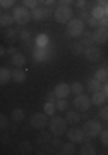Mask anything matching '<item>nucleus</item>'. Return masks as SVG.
Returning a JSON list of instances; mask_svg holds the SVG:
<instances>
[{
  "label": "nucleus",
  "instance_id": "4468645a",
  "mask_svg": "<svg viewBox=\"0 0 108 155\" xmlns=\"http://www.w3.org/2000/svg\"><path fill=\"white\" fill-rule=\"evenodd\" d=\"M65 119H67L69 124H77V122L82 119V116H81L79 110H67L65 112Z\"/></svg>",
  "mask_w": 108,
  "mask_h": 155
},
{
  "label": "nucleus",
  "instance_id": "a878e982",
  "mask_svg": "<svg viewBox=\"0 0 108 155\" xmlns=\"http://www.w3.org/2000/svg\"><path fill=\"white\" fill-rule=\"evenodd\" d=\"M87 90L89 91H98V90H101V81H98L96 78H91V79H87Z\"/></svg>",
  "mask_w": 108,
  "mask_h": 155
},
{
  "label": "nucleus",
  "instance_id": "39448f33",
  "mask_svg": "<svg viewBox=\"0 0 108 155\" xmlns=\"http://www.w3.org/2000/svg\"><path fill=\"white\" fill-rule=\"evenodd\" d=\"M82 129H84V134H86V138H94V136H100L101 133V124L94 119H87L86 124H82Z\"/></svg>",
  "mask_w": 108,
  "mask_h": 155
},
{
  "label": "nucleus",
  "instance_id": "72a5a7b5",
  "mask_svg": "<svg viewBox=\"0 0 108 155\" xmlns=\"http://www.w3.org/2000/svg\"><path fill=\"white\" fill-rule=\"evenodd\" d=\"M40 0H22V5L27 7V9H34V7H38Z\"/></svg>",
  "mask_w": 108,
  "mask_h": 155
},
{
  "label": "nucleus",
  "instance_id": "ea45409f",
  "mask_svg": "<svg viewBox=\"0 0 108 155\" xmlns=\"http://www.w3.org/2000/svg\"><path fill=\"white\" fill-rule=\"evenodd\" d=\"M14 2L16 0H0V5H2V9H9V7L14 5Z\"/></svg>",
  "mask_w": 108,
  "mask_h": 155
},
{
  "label": "nucleus",
  "instance_id": "f257e3e1",
  "mask_svg": "<svg viewBox=\"0 0 108 155\" xmlns=\"http://www.w3.org/2000/svg\"><path fill=\"white\" fill-rule=\"evenodd\" d=\"M67 119L64 117H52V121L48 122V129L53 136H62V134H67Z\"/></svg>",
  "mask_w": 108,
  "mask_h": 155
},
{
  "label": "nucleus",
  "instance_id": "5701e85b",
  "mask_svg": "<svg viewBox=\"0 0 108 155\" xmlns=\"http://www.w3.org/2000/svg\"><path fill=\"white\" fill-rule=\"evenodd\" d=\"M60 153H64V155H74V153H76V143H72V141L64 143V145H62V148H60Z\"/></svg>",
  "mask_w": 108,
  "mask_h": 155
},
{
  "label": "nucleus",
  "instance_id": "37998d69",
  "mask_svg": "<svg viewBox=\"0 0 108 155\" xmlns=\"http://www.w3.org/2000/svg\"><path fill=\"white\" fill-rule=\"evenodd\" d=\"M19 38H21L22 41L26 43L27 40H29V33H27V31H21V33H19Z\"/></svg>",
  "mask_w": 108,
  "mask_h": 155
},
{
  "label": "nucleus",
  "instance_id": "6ab92c4d",
  "mask_svg": "<svg viewBox=\"0 0 108 155\" xmlns=\"http://www.w3.org/2000/svg\"><path fill=\"white\" fill-rule=\"evenodd\" d=\"M12 79V71L7 67H0V84H7Z\"/></svg>",
  "mask_w": 108,
  "mask_h": 155
},
{
  "label": "nucleus",
  "instance_id": "09e8293b",
  "mask_svg": "<svg viewBox=\"0 0 108 155\" xmlns=\"http://www.w3.org/2000/svg\"><path fill=\"white\" fill-rule=\"evenodd\" d=\"M72 2H76V0H59V4H60V5H70Z\"/></svg>",
  "mask_w": 108,
  "mask_h": 155
},
{
  "label": "nucleus",
  "instance_id": "1a4fd4ad",
  "mask_svg": "<svg viewBox=\"0 0 108 155\" xmlns=\"http://www.w3.org/2000/svg\"><path fill=\"white\" fill-rule=\"evenodd\" d=\"M48 47H36V48L33 50V61L34 62H45V61H48L50 57H53Z\"/></svg>",
  "mask_w": 108,
  "mask_h": 155
},
{
  "label": "nucleus",
  "instance_id": "2f4dec72",
  "mask_svg": "<svg viewBox=\"0 0 108 155\" xmlns=\"http://www.w3.org/2000/svg\"><path fill=\"white\" fill-rule=\"evenodd\" d=\"M70 90H72V93L74 95H81L82 91H84V86H82L81 83H72L70 84Z\"/></svg>",
  "mask_w": 108,
  "mask_h": 155
},
{
  "label": "nucleus",
  "instance_id": "b1692460",
  "mask_svg": "<svg viewBox=\"0 0 108 155\" xmlns=\"http://www.w3.org/2000/svg\"><path fill=\"white\" fill-rule=\"evenodd\" d=\"M94 78H96L98 81H101V83H106L108 81V69L106 67H100V69H96Z\"/></svg>",
  "mask_w": 108,
  "mask_h": 155
},
{
  "label": "nucleus",
  "instance_id": "20e7f679",
  "mask_svg": "<svg viewBox=\"0 0 108 155\" xmlns=\"http://www.w3.org/2000/svg\"><path fill=\"white\" fill-rule=\"evenodd\" d=\"M53 17L57 22H69L72 17H74V12L70 9V5H59L57 7V11L53 12Z\"/></svg>",
  "mask_w": 108,
  "mask_h": 155
},
{
  "label": "nucleus",
  "instance_id": "de8ad7c7",
  "mask_svg": "<svg viewBox=\"0 0 108 155\" xmlns=\"http://www.w3.org/2000/svg\"><path fill=\"white\" fill-rule=\"evenodd\" d=\"M7 54H9V55H14V54H17V48L16 47H9V48H7Z\"/></svg>",
  "mask_w": 108,
  "mask_h": 155
},
{
  "label": "nucleus",
  "instance_id": "dca6fc26",
  "mask_svg": "<svg viewBox=\"0 0 108 155\" xmlns=\"http://www.w3.org/2000/svg\"><path fill=\"white\" fill-rule=\"evenodd\" d=\"M36 141H38L40 145H45V143H52V133L48 131H45V129H40L38 136H36Z\"/></svg>",
  "mask_w": 108,
  "mask_h": 155
},
{
  "label": "nucleus",
  "instance_id": "7ed1b4c3",
  "mask_svg": "<svg viewBox=\"0 0 108 155\" xmlns=\"http://www.w3.org/2000/svg\"><path fill=\"white\" fill-rule=\"evenodd\" d=\"M84 33V21L79 17H72L67 22V35L69 36H81Z\"/></svg>",
  "mask_w": 108,
  "mask_h": 155
},
{
  "label": "nucleus",
  "instance_id": "9d476101",
  "mask_svg": "<svg viewBox=\"0 0 108 155\" xmlns=\"http://www.w3.org/2000/svg\"><path fill=\"white\" fill-rule=\"evenodd\" d=\"M84 57H86L89 62H98L101 59V50L98 48V47H87L84 50Z\"/></svg>",
  "mask_w": 108,
  "mask_h": 155
},
{
  "label": "nucleus",
  "instance_id": "9b49d317",
  "mask_svg": "<svg viewBox=\"0 0 108 155\" xmlns=\"http://www.w3.org/2000/svg\"><path fill=\"white\" fill-rule=\"evenodd\" d=\"M55 95H57V98H67L70 93H72V90H70V84L67 83H59L55 86Z\"/></svg>",
  "mask_w": 108,
  "mask_h": 155
},
{
  "label": "nucleus",
  "instance_id": "e433bc0d",
  "mask_svg": "<svg viewBox=\"0 0 108 155\" xmlns=\"http://www.w3.org/2000/svg\"><path fill=\"white\" fill-rule=\"evenodd\" d=\"M100 117L105 119V121H108V105H101V109H100Z\"/></svg>",
  "mask_w": 108,
  "mask_h": 155
},
{
  "label": "nucleus",
  "instance_id": "423d86ee",
  "mask_svg": "<svg viewBox=\"0 0 108 155\" xmlns=\"http://www.w3.org/2000/svg\"><path fill=\"white\" fill-rule=\"evenodd\" d=\"M72 105H74V109H76V110L86 112V110H89V107L93 105V100H91V97H87V95L81 93V95H76V97H74Z\"/></svg>",
  "mask_w": 108,
  "mask_h": 155
},
{
  "label": "nucleus",
  "instance_id": "c9c22d12",
  "mask_svg": "<svg viewBox=\"0 0 108 155\" xmlns=\"http://www.w3.org/2000/svg\"><path fill=\"white\" fill-rule=\"evenodd\" d=\"M89 17H91V12H87L86 9H81V12H79V19H82L84 22H87Z\"/></svg>",
  "mask_w": 108,
  "mask_h": 155
},
{
  "label": "nucleus",
  "instance_id": "f03ea898",
  "mask_svg": "<svg viewBox=\"0 0 108 155\" xmlns=\"http://www.w3.org/2000/svg\"><path fill=\"white\" fill-rule=\"evenodd\" d=\"M12 16H14V19H16V22L19 26H24V24H27L31 21V9H27L24 5H19L14 9Z\"/></svg>",
  "mask_w": 108,
  "mask_h": 155
},
{
  "label": "nucleus",
  "instance_id": "a211bd4d",
  "mask_svg": "<svg viewBox=\"0 0 108 155\" xmlns=\"http://www.w3.org/2000/svg\"><path fill=\"white\" fill-rule=\"evenodd\" d=\"M24 79H26V72H24V69L16 67V69L12 71V81H14V83H24Z\"/></svg>",
  "mask_w": 108,
  "mask_h": 155
},
{
  "label": "nucleus",
  "instance_id": "2eb2a0df",
  "mask_svg": "<svg viewBox=\"0 0 108 155\" xmlns=\"http://www.w3.org/2000/svg\"><path fill=\"white\" fill-rule=\"evenodd\" d=\"M11 64L14 67H24V64H26V55L24 54H21V52H17V54H14L11 59Z\"/></svg>",
  "mask_w": 108,
  "mask_h": 155
},
{
  "label": "nucleus",
  "instance_id": "c85d7f7f",
  "mask_svg": "<svg viewBox=\"0 0 108 155\" xmlns=\"http://www.w3.org/2000/svg\"><path fill=\"white\" fill-rule=\"evenodd\" d=\"M84 50H86V47H84L81 41H77V43H74L70 47V52H72L74 55H84Z\"/></svg>",
  "mask_w": 108,
  "mask_h": 155
},
{
  "label": "nucleus",
  "instance_id": "c03bdc74",
  "mask_svg": "<svg viewBox=\"0 0 108 155\" xmlns=\"http://www.w3.org/2000/svg\"><path fill=\"white\" fill-rule=\"evenodd\" d=\"M5 36H7V40H11V38H16L17 36V31H14V29H9L5 33Z\"/></svg>",
  "mask_w": 108,
  "mask_h": 155
},
{
  "label": "nucleus",
  "instance_id": "864d4df0",
  "mask_svg": "<svg viewBox=\"0 0 108 155\" xmlns=\"http://www.w3.org/2000/svg\"><path fill=\"white\" fill-rule=\"evenodd\" d=\"M105 9H106V16H108V4H106V7H105Z\"/></svg>",
  "mask_w": 108,
  "mask_h": 155
},
{
  "label": "nucleus",
  "instance_id": "aec40b11",
  "mask_svg": "<svg viewBox=\"0 0 108 155\" xmlns=\"http://www.w3.org/2000/svg\"><path fill=\"white\" fill-rule=\"evenodd\" d=\"M34 43L36 47H48L50 45V36L46 33H40L36 38H34Z\"/></svg>",
  "mask_w": 108,
  "mask_h": 155
},
{
  "label": "nucleus",
  "instance_id": "8fccbe9b",
  "mask_svg": "<svg viewBox=\"0 0 108 155\" xmlns=\"http://www.w3.org/2000/svg\"><path fill=\"white\" fill-rule=\"evenodd\" d=\"M106 0H100V2H98V5H101V7H106Z\"/></svg>",
  "mask_w": 108,
  "mask_h": 155
},
{
  "label": "nucleus",
  "instance_id": "6e6552de",
  "mask_svg": "<svg viewBox=\"0 0 108 155\" xmlns=\"http://www.w3.org/2000/svg\"><path fill=\"white\" fill-rule=\"evenodd\" d=\"M67 138L69 141L72 143H84V138H86V134H84V129L79 126H72L67 129Z\"/></svg>",
  "mask_w": 108,
  "mask_h": 155
},
{
  "label": "nucleus",
  "instance_id": "603ef678",
  "mask_svg": "<svg viewBox=\"0 0 108 155\" xmlns=\"http://www.w3.org/2000/svg\"><path fill=\"white\" fill-rule=\"evenodd\" d=\"M103 91H105V93H106V97H108V81L105 83V88H103Z\"/></svg>",
  "mask_w": 108,
  "mask_h": 155
},
{
  "label": "nucleus",
  "instance_id": "4be33fe9",
  "mask_svg": "<svg viewBox=\"0 0 108 155\" xmlns=\"http://www.w3.org/2000/svg\"><path fill=\"white\" fill-rule=\"evenodd\" d=\"M24 117H26V112H24V109H14L11 114V119L14 122H22L24 121Z\"/></svg>",
  "mask_w": 108,
  "mask_h": 155
},
{
  "label": "nucleus",
  "instance_id": "393cba45",
  "mask_svg": "<svg viewBox=\"0 0 108 155\" xmlns=\"http://www.w3.org/2000/svg\"><path fill=\"white\" fill-rule=\"evenodd\" d=\"M79 153L81 155H94L96 153V148H94V145L93 143H82Z\"/></svg>",
  "mask_w": 108,
  "mask_h": 155
},
{
  "label": "nucleus",
  "instance_id": "f704fd0d",
  "mask_svg": "<svg viewBox=\"0 0 108 155\" xmlns=\"http://www.w3.org/2000/svg\"><path fill=\"white\" fill-rule=\"evenodd\" d=\"M100 141H101L103 147H108V129H103L100 133Z\"/></svg>",
  "mask_w": 108,
  "mask_h": 155
},
{
  "label": "nucleus",
  "instance_id": "79ce46f5",
  "mask_svg": "<svg viewBox=\"0 0 108 155\" xmlns=\"http://www.w3.org/2000/svg\"><path fill=\"white\" fill-rule=\"evenodd\" d=\"M100 28H108V16L100 19Z\"/></svg>",
  "mask_w": 108,
  "mask_h": 155
},
{
  "label": "nucleus",
  "instance_id": "49530a36",
  "mask_svg": "<svg viewBox=\"0 0 108 155\" xmlns=\"http://www.w3.org/2000/svg\"><path fill=\"white\" fill-rule=\"evenodd\" d=\"M55 2H57V0H40V4H43V5H53Z\"/></svg>",
  "mask_w": 108,
  "mask_h": 155
},
{
  "label": "nucleus",
  "instance_id": "f3484780",
  "mask_svg": "<svg viewBox=\"0 0 108 155\" xmlns=\"http://www.w3.org/2000/svg\"><path fill=\"white\" fill-rule=\"evenodd\" d=\"M14 22H16V19L12 14H0V26L2 28H11Z\"/></svg>",
  "mask_w": 108,
  "mask_h": 155
},
{
  "label": "nucleus",
  "instance_id": "c756f323",
  "mask_svg": "<svg viewBox=\"0 0 108 155\" xmlns=\"http://www.w3.org/2000/svg\"><path fill=\"white\" fill-rule=\"evenodd\" d=\"M55 105H57V110H67L69 109V102H67V98H57Z\"/></svg>",
  "mask_w": 108,
  "mask_h": 155
},
{
  "label": "nucleus",
  "instance_id": "a19ab883",
  "mask_svg": "<svg viewBox=\"0 0 108 155\" xmlns=\"http://www.w3.org/2000/svg\"><path fill=\"white\" fill-rule=\"evenodd\" d=\"M62 145H64V143H62V140H60V138H53V140H52V147L62 148Z\"/></svg>",
  "mask_w": 108,
  "mask_h": 155
},
{
  "label": "nucleus",
  "instance_id": "f8f14e48",
  "mask_svg": "<svg viewBox=\"0 0 108 155\" xmlns=\"http://www.w3.org/2000/svg\"><path fill=\"white\" fill-rule=\"evenodd\" d=\"M93 40L96 43H106L108 41V29L106 28H96L93 31Z\"/></svg>",
  "mask_w": 108,
  "mask_h": 155
},
{
  "label": "nucleus",
  "instance_id": "a18cd8bd",
  "mask_svg": "<svg viewBox=\"0 0 108 155\" xmlns=\"http://www.w3.org/2000/svg\"><path fill=\"white\" fill-rule=\"evenodd\" d=\"M76 5L79 7V9H86L87 2H86V0H76Z\"/></svg>",
  "mask_w": 108,
  "mask_h": 155
},
{
  "label": "nucleus",
  "instance_id": "58836bf2",
  "mask_svg": "<svg viewBox=\"0 0 108 155\" xmlns=\"http://www.w3.org/2000/svg\"><path fill=\"white\" fill-rule=\"evenodd\" d=\"M7 126H9V117L2 114V116H0V127H2V129H5Z\"/></svg>",
  "mask_w": 108,
  "mask_h": 155
},
{
  "label": "nucleus",
  "instance_id": "412c9836",
  "mask_svg": "<svg viewBox=\"0 0 108 155\" xmlns=\"http://www.w3.org/2000/svg\"><path fill=\"white\" fill-rule=\"evenodd\" d=\"M93 41H94L93 40V31H86L84 29V33L81 35V43L87 48V47H93Z\"/></svg>",
  "mask_w": 108,
  "mask_h": 155
},
{
  "label": "nucleus",
  "instance_id": "3c124183",
  "mask_svg": "<svg viewBox=\"0 0 108 155\" xmlns=\"http://www.w3.org/2000/svg\"><path fill=\"white\" fill-rule=\"evenodd\" d=\"M82 119H84V121H87V119H89V114H87V110L82 112Z\"/></svg>",
  "mask_w": 108,
  "mask_h": 155
},
{
  "label": "nucleus",
  "instance_id": "4c0bfd02",
  "mask_svg": "<svg viewBox=\"0 0 108 155\" xmlns=\"http://www.w3.org/2000/svg\"><path fill=\"white\" fill-rule=\"evenodd\" d=\"M87 24H89V26H91V28H100V19H96V17H89V19H87Z\"/></svg>",
  "mask_w": 108,
  "mask_h": 155
},
{
  "label": "nucleus",
  "instance_id": "0eeeda50",
  "mask_svg": "<svg viewBox=\"0 0 108 155\" xmlns=\"http://www.w3.org/2000/svg\"><path fill=\"white\" fill-rule=\"evenodd\" d=\"M48 114L46 112H36V114H33L31 119H29V124L33 127H36V129H45V127L48 126Z\"/></svg>",
  "mask_w": 108,
  "mask_h": 155
},
{
  "label": "nucleus",
  "instance_id": "473e14b6",
  "mask_svg": "<svg viewBox=\"0 0 108 155\" xmlns=\"http://www.w3.org/2000/svg\"><path fill=\"white\" fill-rule=\"evenodd\" d=\"M19 150H21L22 153H27V152H31L33 150V147H31L29 141H21V143H19Z\"/></svg>",
  "mask_w": 108,
  "mask_h": 155
},
{
  "label": "nucleus",
  "instance_id": "ddd939ff",
  "mask_svg": "<svg viewBox=\"0 0 108 155\" xmlns=\"http://www.w3.org/2000/svg\"><path fill=\"white\" fill-rule=\"evenodd\" d=\"M106 93L103 91V90H98V91H94L93 93V97H91V100H93V105H98V107H101L105 102H106Z\"/></svg>",
  "mask_w": 108,
  "mask_h": 155
},
{
  "label": "nucleus",
  "instance_id": "7c9ffc66",
  "mask_svg": "<svg viewBox=\"0 0 108 155\" xmlns=\"http://www.w3.org/2000/svg\"><path fill=\"white\" fill-rule=\"evenodd\" d=\"M48 116H53L55 112H57V105H55V102H46L45 104V109H43Z\"/></svg>",
  "mask_w": 108,
  "mask_h": 155
},
{
  "label": "nucleus",
  "instance_id": "cd10ccee",
  "mask_svg": "<svg viewBox=\"0 0 108 155\" xmlns=\"http://www.w3.org/2000/svg\"><path fill=\"white\" fill-rule=\"evenodd\" d=\"M91 16H93V17H96V19H101V17H105V16H106V9H105V7H101V5L93 7Z\"/></svg>",
  "mask_w": 108,
  "mask_h": 155
},
{
  "label": "nucleus",
  "instance_id": "bb28decb",
  "mask_svg": "<svg viewBox=\"0 0 108 155\" xmlns=\"http://www.w3.org/2000/svg\"><path fill=\"white\" fill-rule=\"evenodd\" d=\"M31 19L33 21H43V7H34L31 9Z\"/></svg>",
  "mask_w": 108,
  "mask_h": 155
}]
</instances>
